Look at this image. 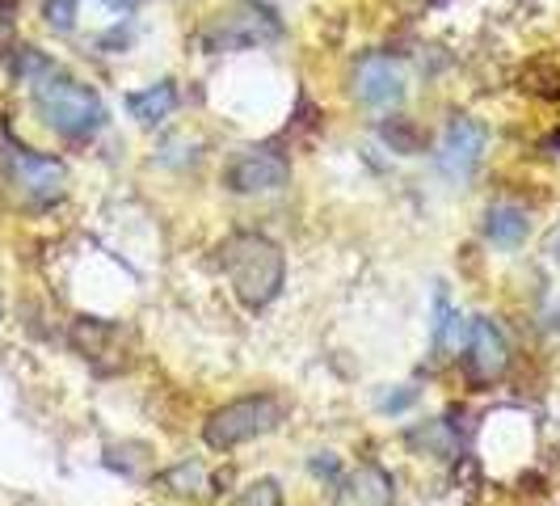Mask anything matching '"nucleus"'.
Segmentation results:
<instances>
[{
    "instance_id": "obj_3",
    "label": "nucleus",
    "mask_w": 560,
    "mask_h": 506,
    "mask_svg": "<svg viewBox=\"0 0 560 506\" xmlns=\"http://www.w3.org/2000/svg\"><path fill=\"white\" fill-rule=\"evenodd\" d=\"M0 177L13 191L18 203L26 207H51L68 191V169L56 157L30 152L22 143H4L0 148Z\"/></svg>"
},
{
    "instance_id": "obj_19",
    "label": "nucleus",
    "mask_w": 560,
    "mask_h": 506,
    "mask_svg": "<svg viewBox=\"0 0 560 506\" xmlns=\"http://www.w3.org/2000/svg\"><path fill=\"white\" fill-rule=\"evenodd\" d=\"M548 253H552V262H560V228L548 237Z\"/></svg>"
},
{
    "instance_id": "obj_9",
    "label": "nucleus",
    "mask_w": 560,
    "mask_h": 506,
    "mask_svg": "<svg viewBox=\"0 0 560 506\" xmlns=\"http://www.w3.org/2000/svg\"><path fill=\"white\" fill-rule=\"evenodd\" d=\"M464 367L477 384H493L502 380V371L510 367V346H505V334L489 321V317H477L472 321V334H468V350H464Z\"/></svg>"
},
{
    "instance_id": "obj_7",
    "label": "nucleus",
    "mask_w": 560,
    "mask_h": 506,
    "mask_svg": "<svg viewBox=\"0 0 560 506\" xmlns=\"http://www.w3.org/2000/svg\"><path fill=\"white\" fill-rule=\"evenodd\" d=\"M485 143H489V131H485V123L477 118H451L447 136L439 143V173L455 182V186H464L472 173L480 169V157H485Z\"/></svg>"
},
{
    "instance_id": "obj_16",
    "label": "nucleus",
    "mask_w": 560,
    "mask_h": 506,
    "mask_svg": "<svg viewBox=\"0 0 560 506\" xmlns=\"http://www.w3.org/2000/svg\"><path fill=\"white\" fill-rule=\"evenodd\" d=\"M384 140L393 143V148H400V152H418V136H413V131H409V127H405L400 118L384 127Z\"/></svg>"
},
{
    "instance_id": "obj_5",
    "label": "nucleus",
    "mask_w": 560,
    "mask_h": 506,
    "mask_svg": "<svg viewBox=\"0 0 560 506\" xmlns=\"http://www.w3.org/2000/svg\"><path fill=\"white\" fill-rule=\"evenodd\" d=\"M270 38H279V22L261 4H236L202 30L207 51H241V47H257V43H270Z\"/></svg>"
},
{
    "instance_id": "obj_2",
    "label": "nucleus",
    "mask_w": 560,
    "mask_h": 506,
    "mask_svg": "<svg viewBox=\"0 0 560 506\" xmlns=\"http://www.w3.org/2000/svg\"><path fill=\"white\" fill-rule=\"evenodd\" d=\"M30 84H34V106L43 114V123L59 131L63 140H89L102 131L106 106L89 84H81L77 77H63L56 64Z\"/></svg>"
},
{
    "instance_id": "obj_10",
    "label": "nucleus",
    "mask_w": 560,
    "mask_h": 506,
    "mask_svg": "<svg viewBox=\"0 0 560 506\" xmlns=\"http://www.w3.org/2000/svg\"><path fill=\"white\" fill-rule=\"evenodd\" d=\"M396 481L380 464H359L337 485V506H393Z\"/></svg>"
},
{
    "instance_id": "obj_8",
    "label": "nucleus",
    "mask_w": 560,
    "mask_h": 506,
    "mask_svg": "<svg viewBox=\"0 0 560 506\" xmlns=\"http://www.w3.org/2000/svg\"><path fill=\"white\" fill-rule=\"evenodd\" d=\"M354 97L371 111H388L405 97V68L393 56H366L354 72Z\"/></svg>"
},
{
    "instance_id": "obj_15",
    "label": "nucleus",
    "mask_w": 560,
    "mask_h": 506,
    "mask_svg": "<svg viewBox=\"0 0 560 506\" xmlns=\"http://www.w3.org/2000/svg\"><path fill=\"white\" fill-rule=\"evenodd\" d=\"M236 506H279V481H257V485H249V494H241Z\"/></svg>"
},
{
    "instance_id": "obj_18",
    "label": "nucleus",
    "mask_w": 560,
    "mask_h": 506,
    "mask_svg": "<svg viewBox=\"0 0 560 506\" xmlns=\"http://www.w3.org/2000/svg\"><path fill=\"white\" fill-rule=\"evenodd\" d=\"M9 34H13V18H9V13H0V51L9 47Z\"/></svg>"
},
{
    "instance_id": "obj_6",
    "label": "nucleus",
    "mask_w": 560,
    "mask_h": 506,
    "mask_svg": "<svg viewBox=\"0 0 560 506\" xmlns=\"http://www.w3.org/2000/svg\"><path fill=\"white\" fill-rule=\"evenodd\" d=\"M287 177L291 165L275 148H241L224 169V186L232 195H270L287 186Z\"/></svg>"
},
{
    "instance_id": "obj_20",
    "label": "nucleus",
    "mask_w": 560,
    "mask_h": 506,
    "mask_svg": "<svg viewBox=\"0 0 560 506\" xmlns=\"http://www.w3.org/2000/svg\"><path fill=\"white\" fill-rule=\"evenodd\" d=\"M110 9H118V13H127V9H136V4H143V0H106Z\"/></svg>"
},
{
    "instance_id": "obj_14",
    "label": "nucleus",
    "mask_w": 560,
    "mask_h": 506,
    "mask_svg": "<svg viewBox=\"0 0 560 506\" xmlns=\"http://www.w3.org/2000/svg\"><path fill=\"white\" fill-rule=\"evenodd\" d=\"M43 18L51 30H72L77 26V0H43Z\"/></svg>"
},
{
    "instance_id": "obj_21",
    "label": "nucleus",
    "mask_w": 560,
    "mask_h": 506,
    "mask_svg": "<svg viewBox=\"0 0 560 506\" xmlns=\"http://www.w3.org/2000/svg\"><path fill=\"white\" fill-rule=\"evenodd\" d=\"M548 152H560V131L552 136V140H548Z\"/></svg>"
},
{
    "instance_id": "obj_13",
    "label": "nucleus",
    "mask_w": 560,
    "mask_h": 506,
    "mask_svg": "<svg viewBox=\"0 0 560 506\" xmlns=\"http://www.w3.org/2000/svg\"><path fill=\"white\" fill-rule=\"evenodd\" d=\"M161 485H168L173 494H195L198 485H202V464H177V469H168Z\"/></svg>"
},
{
    "instance_id": "obj_11",
    "label": "nucleus",
    "mask_w": 560,
    "mask_h": 506,
    "mask_svg": "<svg viewBox=\"0 0 560 506\" xmlns=\"http://www.w3.org/2000/svg\"><path fill=\"white\" fill-rule=\"evenodd\" d=\"M127 111H131V118L143 123V127H156V123H165L168 114L177 111V89H173V81L148 84V89L127 97Z\"/></svg>"
},
{
    "instance_id": "obj_1",
    "label": "nucleus",
    "mask_w": 560,
    "mask_h": 506,
    "mask_svg": "<svg viewBox=\"0 0 560 506\" xmlns=\"http://www.w3.org/2000/svg\"><path fill=\"white\" fill-rule=\"evenodd\" d=\"M220 266H224L228 283H232V291L245 309H266L270 300H279L287 262H282V250L270 237H257V232L228 237L220 245Z\"/></svg>"
},
{
    "instance_id": "obj_17",
    "label": "nucleus",
    "mask_w": 560,
    "mask_h": 506,
    "mask_svg": "<svg viewBox=\"0 0 560 506\" xmlns=\"http://www.w3.org/2000/svg\"><path fill=\"white\" fill-rule=\"evenodd\" d=\"M312 473H316V478H334L337 460H312Z\"/></svg>"
},
{
    "instance_id": "obj_12",
    "label": "nucleus",
    "mask_w": 560,
    "mask_h": 506,
    "mask_svg": "<svg viewBox=\"0 0 560 506\" xmlns=\"http://www.w3.org/2000/svg\"><path fill=\"white\" fill-rule=\"evenodd\" d=\"M527 232H532V220H527V211H523V207H510V203L489 207V216H485V237H489L493 245L514 250V245H523V237H527Z\"/></svg>"
},
{
    "instance_id": "obj_4",
    "label": "nucleus",
    "mask_w": 560,
    "mask_h": 506,
    "mask_svg": "<svg viewBox=\"0 0 560 506\" xmlns=\"http://www.w3.org/2000/svg\"><path fill=\"white\" fill-rule=\"evenodd\" d=\"M282 422V401L270 393H257V396H236L220 405L211 418L202 422V439L207 448L215 451H232L241 444H249L257 435H270L275 426Z\"/></svg>"
}]
</instances>
